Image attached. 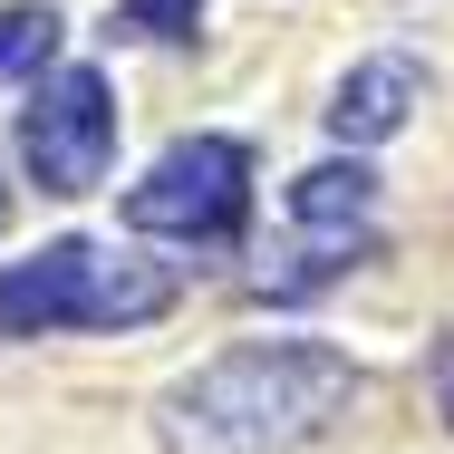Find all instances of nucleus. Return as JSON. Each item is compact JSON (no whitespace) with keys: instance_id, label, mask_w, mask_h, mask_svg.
Listing matches in <instances>:
<instances>
[{"instance_id":"nucleus-1","label":"nucleus","mask_w":454,"mask_h":454,"mask_svg":"<svg viewBox=\"0 0 454 454\" xmlns=\"http://www.w3.org/2000/svg\"><path fill=\"white\" fill-rule=\"evenodd\" d=\"M348 406H358V367L339 348L252 339L175 387L165 435H175V454H290V445H319Z\"/></svg>"},{"instance_id":"nucleus-2","label":"nucleus","mask_w":454,"mask_h":454,"mask_svg":"<svg viewBox=\"0 0 454 454\" xmlns=\"http://www.w3.org/2000/svg\"><path fill=\"white\" fill-rule=\"evenodd\" d=\"M175 309V271L106 252V242H49L39 262L0 280V339H49V329H145Z\"/></svg>"},{"instance_id":"nucleus-3","label":"nucleus","mask_w":454,"mask_h":454,"mask_svg":"<svg viewBox=\"0 0 454 454\" xmlns=\"http://www.w3.org/2000/svg\"><path fill=\"white\" fill-rule=\"evenodd\" d=\"M242 223H252V145H232V136L165 145L145 165V184L126 193V232H155L184 252H223Z\"/></svg>"},{"instance_id":"nucleus-4","label":"nucleus","mask_w":454,"mask_h":454,"mask_svg":"<svg viewBox=\"0 0 454 454\" xmlns=\"http://www.w3.org/2000/svg\"><path fill=\"white\" fill-rule=\"evenodd\" d=\"M20 165L39 193H97L116 165V88L97 68H59L20 106Z\"/></svg>"},{"instance_id":"nucleus-5","label":"nucleus","mask_w":454,"mask_h":454,"mask_svg":"<svg viewBox=\"0 0 454 454\" xmlns=\"http://www.w3.org/2000/svg\"><path fill=\"white\" fill-rule=\"evenodd\" d=\"M416 106H426V68L387 49V59H367V68L339 78V97H329V136H339V145H387Z\"/></svg>"},{"instance_id":"nucleus-6","label":"nucleus","mask_w":454,"mask_h":454,"mask_svg":"<svg viewBox=\"0 0 454 454\" xmlns=\"http://www.w3.org/2000/svg\"><path fill=\"white\" fill-rule=\"evenodd\" d=\"M59 39H68V20H59L49 0H10V10H0V97L39 88L49 59H59Z\"/></svg>"},{"instance_id":"nucleus-7","label":"nucleus","mask_w":454,"mask_h":454,"mask_svg":"<svg viewBox=\"0 0 454 454\" xmlns=\"http://www.w3.org/2000/svg\"><path fill=\"white\" fill-rule=\"evenodd\" d=\"M367 203H377L367 165H309L290 184V223H367Z\"/></svg>"},{"instance_id":"nucleus-8","label":"nucleus","mask_w":454,"mask_h":454,"mask_svg":"<svg viewBox=\"0 0 454 454\" xmlns=\"http://www.w3.org/2000/svg\"><path fill=\"white\" fill-rule=\"evenodd\" d=\"M116 29H136V39H193L203 29V0H126Z\"/></svg>"},{"instance_id":"nucleus-9","label":"nucleus","mask_w":454,"mask_h":454,"mask_svg":"<svg viewBox=\"0 0 454 454\" xmlns=\"http://www.w3.org/2000/svg\"><path fill=\"white\" fill-rule=\"evenodd\" d=\"M435 406H445V426H454V339L435 348Z\"/></svg>"},{"instance_id":"nucleus-10","label":"nucleus","mask_w":454,"mask_h":454,"mask_svg":"<svg viewBox=\"0 0 454 454\" xmlns=\"http://www.w3.org/2000/svg\"><path fill=\"white\" fill-rule=\"evenodd\" d=\"M0 223H10V184H0Z\"/></svg>"}]
</instances>
